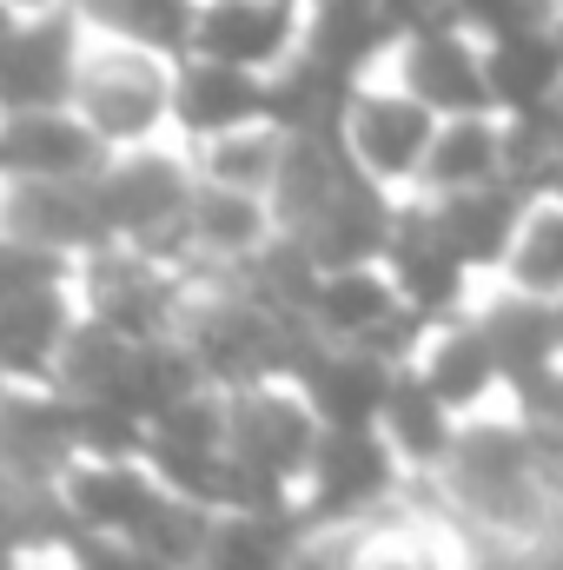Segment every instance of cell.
Masks as SVG:
<instances>
[{"label":"cell","instance_id":"6da1fadb","mask_svg":"<svg viewBox=\"0 0 563 570\" xmlns=\"http://www.w3.org/2000/svg\"><path fill=\"white\" fill-rule=\"evenodd\" d=\"M199 193V153L186 134H152L140 146H107V159L93 166V206L107 239L146 246L172 266L186 246V213Z\"/></svg>","mask_w":563,"mask_h":570},{"label":"cell","instance_id":"7a4b0ae2","mask_svg":"<svg viewBox=\"0 0 563 570\" xmlns=\"http://www.w3.org/2000/svg\"><path fill=\"white\" fill-rule=\"evenodd\" d=\"M437 120H444V114L424 107L418 94L378 60V67H365V73L345 87L332 134H338V146H345V159H352L358 179H372V186L392 193V199H418V179H424V159H431V140H437Z\"/></svg>","mask_w":563,"mask_h":570},{"label":"cell","instance_id":"3957f363","mask_svg":"<svg viewBox=\"0 0 563 570\" xmlns=\"http://www.w3.org/2000/svg\"><path fill=\"white\" fill-rule=\"evenodd\" d=\"M172 94H179V53H159V47L87 27L73 114L100 134V146H140L152 134H179L172 127Z\"/></svg>","mask_w":563,"mask_h":570},{"label":"cell","instance_id":"277c9868","mask_svg":"<svg viewBox=\"0 0 563 570\" xmlns=\"http://www.w3.org/2000/svg\"><path fill=\"white\" fill-rule=\"evenodd\" d=\"M325 412L312 405L305 379L279 372V379H253V385H233L226 392V444H233V464L266 491L298 504V484L325 444Z\"/></svg>","mask_w":563,"mask_h":570},{"label":"cell","instance_id":"5b68a950","mask_svg":"<svg viewBox=\"0 0 563 570\" xmlns=\"http://www.w3.org/2000/svg\"><path fill=\"white\" fill-rule=\"evenodd\" d=\"M87 53V20L73 0H33L0 40V114L20 107H73Z\"/></svg>","mask_w":563,"mask_h":570},{"label":"cell","instance_id":"8992f818","mask_svg":"<svg viewBox=\"0 0 563 570\" xmlns=\"http://www.w3.org/2000/svg\"><path fill=\"white\" fill-rule=\"evenodd\" d=\"M172 484L146 464V451H73L53 471V498L73 538H134Z\"/></svg>","mask_w":563,"mask_h":570},{"label":"cell","instance_id":"52a82bcc","mask_svg":"<svg viewBox=\"0 0 563 570\" xmlns=\"http://www.w3.org/2000/svg\"><path fill=\"white\" fill-rule=\"evenodd\" d=\"M385 67L437 114H491L497 107V73H491V40L471 20H437L405 40H392Z\"/></svg>","mask_w":563,"mask_h":570},{"label":"cell","instance_id":"ba28073f","mask_svg":"<svg viewBox=\"0 0 563 570\" xmlns=\"http://www.w3.org/2000/svg\"><path fill=\"white\" fill-rule=\"evenodd\" d=\"M412 365H418V379L464 425L471 419H491V412H511V365L497 358V345H491V332H484V318L471 305L424 325Z\"/></svg>","mask_w":563,"mask_h":570},{"label":"cell","instance_id":"9c48e42d","mask_svg":"<svg viewBox=\"0 0 563 570\" xmlns=\"http://www.w3.org/2000/svg\"><path fill=\"white\" fill-rule=\"evenodd\" d=\"M305 27H312V0H199L186 53H213L273 80L305 53Z\"/></svg>","mask_w":563,"mask_h":570},{"label":"cell","instance_id":"30bf717a","mask_svg":"<svg viewBox=\"0 0 563 570\" xmlns=\"http://www.w3.org/2000/svg\"><path fill=\"white\" fill-rule=\"evenodd\" d=\"M279 213L266 193H246V186H219V179H199L192 193V213H186V273H206V279H239L273 239H279Z\"/></svg>","mask_w":563,"mask_h":570},{"label":"cell","instance_id":"8fae6325","mask_svg":"<svg viewBox=\"0 0 563 570\" xmlns=\"http://www.w3.org/2000/svg\"><path fill=\"white\" fill-rule=\"evenodd\" d=\"M385 266L405 292V305L418 318H451L477 298L484 273L437 233V219L424 213V199H405L398 206V226H392V246H385Z\"/></svg>","mask_w":563,"mask_h":570},{"label":"cell","instance_id":"7c38bea8","mask_svg":"<svg viewBox=\"0 0 563 570\" xmlns=\"http://www.w3.org/2000/svg\"><path fill=\"white\" fill-rule=\"evenodd\" d=\"M0 233L40 239L67 259H87L107 246L100 206H93V173L80 179H40V173H0Z\"/></svg>","mask_w":563,"mask_h":570},{"label":"cell","instance_id":"4fadbf2b","mask_svg":"<svg viewBox=\"0 0 563 570\" xmlns=\"http://www.w3.org/2000/svg\"><path fill=\"white\" fill-rule=\"evenodd\" d=\"M497 179H524L517 114H504V107H491V114H444V120H437V140H431V159H424L418 199L497 186ZM524 186H531V179H524Z\"/></svg>","mask_w":563,"mask_h":570},{"label":"cell","instance_id":"5bb4252c","mask_svg":"<svg viewBox=\"0 0 563 570\" xmlns=\"http://www.w3.org/2000/svg\"><path fill=\"white\" fill-rule=\"evenodd\" d=\"M273 114V80L253 73V67H233V60H213V53H179V94H172V127L186 140H213V134H233L246 120H266Z\"/></svg>","mask_w":563,"mask_h":570},{"label":"cell","instance_id":"9a60e30c","mask_svg":"<svg viewBox=\"0 0 563 570\" xmlns=\"http://www.w3.org/2000/svg\"><path fill=\"white\" fill-rule=\"evenodd\" d=\"M80 318L73 279L0 298V385H53V358Z\"/></svg>","mask_w":563,"mask_h":570},{"label":"cell","instance_id":"2e32d148","mask_svg":"<svg viewBox=\"0 0 563 570\" xmlns=\"http://www.w3.org/2000/svg\"><path fill=\"white\" fill-rule=\"evenodd\" d=\"M107 159L100 134L73 107H20L0 114V173H40V179H80Z\"/></svg>","mask_w":563,"mask_h":570},{"label":"cell","instance_id":"e0dca14e","mask_svg":"<svg viewBox=\"0 0 563 570\" xmlns=\"http://www.w3.org/2000/svg\"><path fill=\"white\" fill-rule=\"evenodd\" d=\"M484 285H504V292L563 305V179H537L524 193V213L511 226V246H504L497 273Z\"/></svg>","mask_w":563,"mask_h":570},{"label":"cell","instance_id":"ac0fdd59","mask_svg":"<svg viewBox=\"0 0 563 570\" xmlns=\"http://www.w3.org/2000/svg\"><path fill=\"white\" fill-rule=\"evenodd\" d=\"M378 431H385V444L398 451V464L412 471V484H431V478L444 471V458H451V444H457L464 419L424 385L418 365H398L392 399H385V412H378Z\"/></svg>","mask_w":563,"mask_h":570},{"label":"cell","instance_id":"d6986e66","mask_svg":"<svg viewBox=\"0 0 563 570\" xmlns=\"http://www.w3.org/2000/svg\"><path fill=\"white\" fill-rule=\"evenodd\" d=\"M305 511L298 504H233L213 511L206 570H298Z\"/></svg>","mask_w":563,"mask_h":570},{"label":"cell","instance_id":"ffe728a7","mask_svg":"<svg viewBox=\"0 0 563 570\" xmlns=\"http://www.w3.org/2000/svg\"><path fill=\"white\" fill-rule=\"evenodd\" d=\"M524 179H497V186H471V193H437V199H424V213L437 219V233L491 279L497 273V259H504V246H511V226H517V213H524Z\"/></svg>","mask_w":563,"mask_h":570},{"label":"cell","instance_id":"44dd1931","mask_svg":"<svg viewBox=\"0 0 563 570\" xmlns=\"http://www.w3.org/2000/svg\"><path fill=\"white\" fill-rule=\"evenodd\" d=\"M134 352H140L134 332H120V325H107L100 312L80 305V318H73V332H67V345L53 358V385L67 399H113L120 405L127 372H134Z\"/></svg>","mask_w":563,"mask_h":570},{"label":"cell","instance_id":"7402d4cb","mask_svg":"<svg viewBox=\"0 0 563 570\" xmlns=\"http://www.w3.org/2000/svg\"><path fill=\"white\" fill-rule=\"evenodd\" d=\"M285 146H292V127H279L273 114L266 120H246L233 134H213L199 140V179H219V186H246V193H266L273 199V179L285 166Z\"/></svg>","mask_w":563,"mask_h":570},{"label":"cell","instance_id":"603a6c76","mask_svg":"<svg viewBox=\"0 0 563 570\" xmlns=\"http://www.w3.org/2000/svg\"><path fill=\"white\" fill-rule=\"evenodd\" d=\"M73 7H80L87 27L159 47V53H186L192 47V13H199V0H73Z\"/></svg>","mask_w":563,"mask_h":570},{"label":"cell","instance_id":"cb8c5ba5","mask_svg":"<svg viewBox=\"0 0 563 570\" xmlns=\"http://www.w3.org/2000/svg\"><path fill=\"white\" fill-rule=\"evenodd\" d=\"M73 266H80V259L53 253V246H40V239L0 233V298H13V292H33V285L73 279Z\"/></svg>","mask_w":563,"mask_h":570},{"label":"cell","instance_id":"d4e9b609","mask_svg":"<svg viewBox=\"0 0 563 570\" xmlns=\"http://www.w3.org/2000/svg\"><path fill=\"white\" fill-rule=\"evenodd\" d=\"M378 20L392 27V40H405L437 20H464V0H378Z\"/></svg>","mask_w":563,"mask_h":570},{"label":"cell","instance_id":"484cf974","mask_svg":"<svg viewBox=\"0 0 563 570\" xmlns=\"http://www.w3.org/2000/svg\"><path fill=\"white\" fill-rule=\"evenodd\" d=\"M20 20V0H0V40H7V27Z\"/></svg>","mask_w":563,"mask_h":570},{"label":"cell","instance_id":"4316f807","mask_svg":"<svg viewBox=\"0 0 563 570\" xmlns=\"http://www.w3.org/2000/svg\"><path fill=\"white\" fill-rule=\"evenodd\" d=\"M551 27L563 33V0H551Z\"/></svg>","mask_w":563,"mask_h":570},{"label":"cell","instance_id":"83f0119b","mask_svg":"<svg viewBox=\"0 0 563 570\" xmlns=\"http://www.w3.org/2000/svg\"><path fill=\"white\" fill-rule=\"evenodd\" d=\"M20 7H33V0H20Z\"/></svg>","mask_w":563,"mask_h":570}]
</instances>
